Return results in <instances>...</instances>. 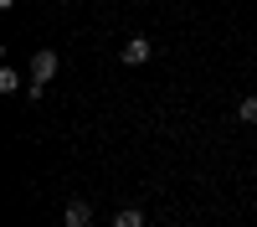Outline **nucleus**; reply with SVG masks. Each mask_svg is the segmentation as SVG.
I'll list each match as a JSON object with an SVG mask.
<instances>
[{
	"mask_svg": "<svg viewBox=\"0 0 257 227\" xmlns=\"http://www.w3.org/2000/svg\"><path fill=\"white\" fill-rule=\"evenodd\" d=\"M237 119H242V124H257V93H247V98L237 103Z\"/></svg>",
	"mask_w": 257,
	"mask_h": 227,
	"instance_id": "nucleus-5",
	"label": "nucleus"
},
{
	"mask_svg": "<svg viewBox=\"0 0 257 227\" xmlns=\"http://www.w3.org/2000/svg\"><path fill=\"white\" fill-rule=\"evenodd\" d=\"M113 227H144V212L139 206H123V212L113 217Z\"/></svg>",
	"mask_w": 257,
	"mask_h": 227,
	"instance_id": "nucleus-4",
	"label": "nucleus"
},
{
	"mask_svg": "<svg viewBox=\"0 0 257 227\" xmlns=\"http://www.w3.org/2000/svg\"><path fill=\"white\" fill-rule=\"evenodd\" d=\"M57 67H62V57H57L52 47L31 52V83H52V78H57Z\"/></svg>",
	"mask_w": 257,
	"mask_h": 227,
	"instance_id": "nucleus-1",
	"label": "nucleus"
},
{
	"mask_svg": "<svg viewBox=\"0 0 257 227\" xmlns=\"http://www.w3.org/2000/svg\"><path fill=\"white\" fill-rule=\"evenodd\" d=\"M118 57L128 62V67H139V62H149V57H155V47H149V36H128Z\"/></svg>",
	"mask_w": 257,
	"mask_h": 227,
	"instance_id": "nucleus-2",
	"label": "nucleus"
},
{
	"mask_svg": "<svg viewBox=\"0 0 257 227\" xmlns=\"http://www.w3.org/2000/svg\"><path fill=\"white\" fill-rule=\"evenodd\" d=\"M0 93H21V78H16V67H0Z\"/></svg>",
	"mask_w": 257,
	"mask_h": 227,
	"instance_id": "nucleus-6",
	"label": "nucleus"
},
{
	"mask_svg": "<svg viewBox=\"0 0 257 227\" xmlns=\"http://www.w3.org/2000/svg\"><path fill=\"white\" fill-rule=\"evenodd\" d=\"M0 6H6V11H11V6H16V0H0Z\"/></svg>",
	"mask_w": 257,
	"mask_h": 227,
	"instance_id": "nucleus-7",
	"label": "nucleus"
},
{
	"mask_svg": "<svg viewBox=\"0 0 257 227\" xmlns=\"http://www.w3.org/2000/svg\"><path fill=\"white\" fill-rule=\"evenodd\" d=\"M62 227H93V206L88 201H67V212H62Z\"/></svg>",
	"mask_w": 257,
	"mask_h": 227,
	"instance_id": "nucleus-3",
	"label": "nucleus"
}]
</instances>
